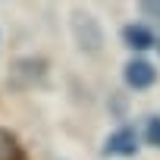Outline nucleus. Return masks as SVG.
Instances as JSON below:
<instances>
[{
	"label": "nucleus",
	"mask_w": 160,
	"mask_h": 160,
	"mask_svg": "<svg viewBox=\"0 0 160 160\" xmlns=\"http://www.w3.org/2000/svg\"><path fill=\"white\" fill-rule=\"evenodd\" d=\"M44 82H47V60H41V57H19L7 75V85L13 91H28Z\"/></svg>",
	"instance_id": "1"
},
{
	"label": "nucleus",
	"mask_w": 160,
	"mask_h": 160,
	"mask_svg": "<svg viewBox=\"0 0 160 160\" xmlns=\"http://www.w3.org/2000/svg\"><path fill=\"white\" fill-rule=\"evenodd\" d=\"M72 38H75V44L82 47L85 53H101V47H104V28L85 10L72 13Z\"/></svg>",
	"instance_id": "2"
},
{
	"label": "nucleus",
	"mask_w": 160,
	"mask_h": 160,
	"mask_svg": "<svg viewBox=\"0 0 160 160\" xmlns=\"http://www.w3.org/2000/svg\"><path fill=\"white\" fill-rule=\"evenodd\" d=\"M138 132L132 126H119L116 132L107 135L104 141V157H135L138 154Z\"/></svg>",
	"instance_id": "3"
},
{
	"label": "nucleus",
	"mask_w": 160,
	"mask_h": 160,
	"mask_svg": "<svg viewBox=\"0 0 160 160\" xmlns=\"http://www.w3.org/2000/svg\"><path fill=\"white\" fill-rule=\"evenodd\" d=\"M122 82H126L132 91H144V88H151V85L157 82V69H154L148 60L135 57V60H129V63L122 66Z\"/></svg>",
	"instance_id": "4"
},
{
	"label": "nucleus",
	"mask_w": 160,
	"mask_h": 160,
	"mask_svg": "<svg viewBox=\"0 0 160 160\" xmlns=\"http://www.w3.org/2000/svg\"><path fill=\"white\" fill-rule=\"evenodd\" d=\"M119 38H122V44L129 47V50H135V53H141V50H151L154 47V32L148 28V25H138V22H132V25H126L122 32H119Z\"/></svg>",
	"instance_id": "5"
},
{
	"label": "nucleus",
	"mask_w": 160,
	"mask_h": 160,
	"mask_svg": "<svg viewBox=\"0 0 160 160\" xmlns=\"http://www.w3.org/2000/svg\"><path fill=\"white\" fill-rule=\"evenodd\" d=\"M0 160H25V148L16 132L0 126Z\"/></svg>",
	"instance_id": "6"
},
{
	"label": "nucleus",
	"mask_w": 160,
	"mask_h": 160,
	"mask_svg": "<svg viewBox=\"0 0 160 160\" xmlns=\"http://www.w3.org/2000/svg\"><path fill=\"white\" fill-rule=\"evenodd\" d=\"M144 141L151 148H160V116H148V122H144Z\"/></svg>",
	"instance_id": "7"
},
{
	"label": "nucleus",
	"mask_w": 160,
	"mask_h": 160,
	"mask_svg": "<svg viewBox=\"0 0 160 160\" xmlns=\"http://www.w3.org/2000/svg\"><path fill=\"white\" fill-rule=\"evenodd\" d=\"M141 13L148 19H160V0H141Z\"/></svg>",
	"instance_id": "8"
},
{
	"label": "nucleus",
	"mask_w": 160,
	"mask_h": 160,
	"mask_svg": "<svg viewBox=\"0 0 160 160\" xmlns=\"http://www.w3.org/2000/svg\"><path fill=\"white\" fill-rule=\"evenodd\" d=\"M154 47H157V50H160V41H154Z\"/></svg>",
	"instance_id": "9"
}]
</instances>
